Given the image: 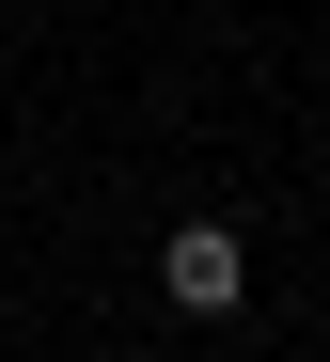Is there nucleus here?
Returning a JSON list of instances; mask_svg holds the SVG:
<instances>
[{"mask_svg": "<svg viewBox=\"0 0 330 362\" xmlns=\"http://www.w3.org/2000/svg\"><path fill=\"white\" fill-rule=\"evenodd\" d=\"M158 299H173V315H236V299H252V236L236 221H173L158 236Z\"/></svg>", "mask_w": 330, "mask_h": 362, "instance_id": "1", "label": "nucleus"}]
</instances>
